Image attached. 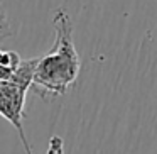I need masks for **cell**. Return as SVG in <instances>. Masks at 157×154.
I'll list each match as a JSON object with an SVG mask.
<instances>
[{"mask_svg": "<svg viewBox=\"0 0 157 154\" xmlns=\"http://www.w3.org/2000/svg\"><path fill=\"white\" fill-rule=\"evenodd\" d=\"M54 46L37 59L32 86L41 97L64 95L79 73V56L73 42V22L68 12L59 9L54 15Z\"/></svg>", "mask_w": 157, "mask_h": 154, "instance_id": "1", "label": "cell"}, {"mask_svg": "<svg viewBox=\"0 0 157 154\" xmlns=\"http://www.w3.org/2000/svg\"><path fill=\"white\" fill-rule=\"evenodd\" d=\"M37 59L39 58L21 61V65L17 66V69L10 78L0 80V115L5 117L19 130V136H21V140L27 154H32V149L22 129V109L25 102V93L32 86Z\"/></svg>", "mask_w": 157, "mask_h": 154, "instance_id": "2", "label": "cell"}, {"mask_svg": "<svg viewBox=\"0 0 157 154\" xmlns=\"http://www.w3.org/2000/svg\"><path fill=\"white\" fill-rule=\"evenodd\" d=\"M48 154H64V146H63V139L59 136H52L49 140V149Z\"/></svg>", "mask_w": 157, "mask_h": 154, "instance_id": "3", "label": "cell"}, {"mask_svg": "<svg viewBox=\"0 0 157 154\" xmlns=\"http://www.w3.org/2000/svg\"><path fill=\"white\" fill-rule=\"evenodd\" d=\"M9 32H10V29H9V22H7V17H5L4 10L0 9V41L4 38H7Z\"/></svg>", "mask_w": 157, "mask_h": 154, "instance_id": "4", "label": "cell"}]
</instances>
